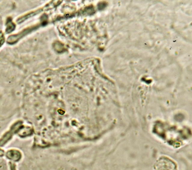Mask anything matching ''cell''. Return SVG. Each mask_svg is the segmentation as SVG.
I'll return each mask as SVG.
<instances>
[{"label":"cell","mask_w":192,"mask_h":170,"mask_svg":"<svg viewBox=\"0 0 192 170\" xmlns=\"http://www.w3.org/2000/svg\"><path fill=\"white\" fill-rule=\"evenodd\" d=\"M155 170H178L177 165L171 159L161 157L154 165Z\"/></svg>","instance_id":"1"},{"label":"cell","mask_w":192,"mask_h":170,"mask_svg":"<svg viewBox=\"0 0 192 170\" xmlns=\"http://www.w3.org/2000/svg\"><path fill=\"white\" fill-rule=\"evenodd\" d=\"M20 153H18L17 151L14 150H11L8 152L7 153V156L9 159L11 160H17V159H19Z\"/></svg>","instance_id":"2"},{"label":"cell","mask_w":192,"mask_h":170,"mask_svg":"<svg viewBox=\"0 0 192 170\" xmlns=\"http://www.w3.org/2000/svg\"><path fill=\"white\" fill-rule=\"evenodd\" d=\"M3 151H1V150H0V156H1L2 155H3Z\"/></svg>","instance_id":"3"}]
</instances>
